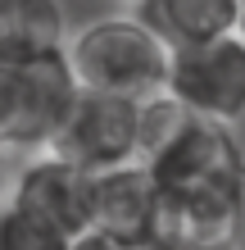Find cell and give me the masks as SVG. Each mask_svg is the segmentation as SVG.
<instances>
[{
	"label": "cell",
	"mask_w": 245,
	"mask_h": 250,
	"mask_svg": "<svg viewBox=\"0 0 245 250\" xmlns=\"http://www.w3.org/2000/svg\"><path fill=\"white\" fill-rule=\"evenodd\" d=\"M141 250H223V246H177V241H150Z\"/></svg>",
	"instance_id": "obj_13"
},
{
	"label": "cell",
	"mask_w": 245,
	"mask_h": 250,
	"mask_svg": "<svg viewBox=\"0 0 245 250\" xmlns=\"http://www.w3.org/2000/svg\"><path fill=\"white\" fill-rule=\"evenodd\" d=\"M91 223L113 232V237L150 246L159 232V196L146 164H123L91 178Z\"/></svg>",
	"instance_id": "obj_7"
},
{
	"label": "cell",
	"mask_w": 245,
	"mask_h": 250,
	"mask_svg": "<svg viewBox=\"0 0 245 250\" xmlns=\"http://www.w3.org/2000/svg\"><path fill=\"white\" fill-rule=\"evenodd\" d=\"M141 105L132 96L109 91H77L73 109L59 127L50 150L86 173H109L123 164H136L141 155Z\"/></svg>",
	"instance_id": "obj_5"
},
{
	"label": "cell",
	"mask_w": 245,
	"mask_h": 250,
	"mask_svg": "<svg viewBox=\"0 0 245 250\" xmlns=\"http://www.w3.org/2000/svg\"><path fill=\"white\" fill-rule=\"evenodd\" d=\"M68 55L0 60V146L5 150H50L77 100Z\"/></svg>",
	"instance_id": "obj_3"
},
{
	"label": "cell",
	"mask_w": 245,
	"mask_h": 250,
	"mask_svg": "<svg viewBox=\"0 0 245 250\" xmlns=\"http://www.w3.org/2000/svg\"><path fill=\"white\" fill-rule=\"evenodd\" d=\"M0 187H5V146H0Z\"/></svg>",
	"instance_id": "obj_15"
},
{
	"label": "cell",
	"mask_w": 245,
	"mask_h": 250,
	"mask_svg": "<svg viewBox=\"0 0 245 250\" xmlns=\"http://www.w3.org/2000/svg\"><path fill=\"white\" fill-rule=\"evenodd\" d=\"M236 14H241V0H141L136 5V19L168 50H186V46L232 37Z\"/></svg>",
	"instance_id": "obj_8"
},
{
	"label": "cell",
	"mask_w": 245,
	"mask_h": 250,
	"mask_svg": "<svg viewBox=\"0 0 245 250\" xmlns=\"http://www.w3.org/2000/svg\"><path fill=\"white\" fill-rule=\"evenodd\" d=\"M236 37L245 41V0H241V14H236Z\"/></svg>",
	"instance_id": "obj_14"
},
{
	"label": "cell",
	"mask_w": 245,
	"mask_h": 250,
	"mask_svg": "<svg viewBox=\"0 0 245 250\" xmlns=\"http://www.w3.org/2000/svg\"><path fill=\"white\" fill-rule=\"evenodd\" d=\"M164 96H172L186 114L232 127L245 119V41L218 37L205 46L172 50Z\"/></svg>",
	"instance_id": "obj_4"
},
{
	"label": "cell",
	"mask_w": 245,
	"mask_h": 250,
	"mask_svg": "<svg viewBox=\"0 0 245 250\" xmlns=\"http://www.w3.org/2000/svg\"><path fill=\"white\" fill-rule=\"evenodd\" d=\"M64 55L73 64V78L82 91H109L132 100L164 96L168 60H172V50L136 14H109V19L77 27Z\"/></svg>",
	"instance_id": "obj_2"
},
{
	"label": "cell",
	"mask_w": 245,
	"mask_h": 250,
	"mask_svg": "<svg viewBox=\"0 0 245 250\" xmlns=\"http://www.w3.org/2000/svg\"><path fill=\"white\" fill-rule=\"evenodd\" d=\"M91 178L95 173L68 164L64 155L37 150L19 173H14L5 196L27 205V209H37V214H46L50 223H59L64 232L77 237V232L91 223Z\"/></svg>",
	"instance_id": "obj_6"
},
{
	"label": "cell",
	"mask_w": 245,
	"mask_h": 250,
	"mask_svg": "<svg viewBox=\"0 0 245 250\" xmlns=\"http://www.w3.org/2000/svg\"><path fill=\"white\" fill-rule=\"evenodd\" d=\"M118 5H132V9H136V5H141V0H118Z\"/></svg>",
	"instance_id": "obj_16"
},
{
	"label": "cell",
	"mask_w": 245,
	"mask_h": 250,
	"mask_svg": "<svg viewBox=\"0 0 245 250\" xmlns=\"http://www.w3.org/2000/svg\"><path fill=\"white\" fill-rule=\"evenodd\" d=\"M223 246H227V250H245V168H241V182H236V191H232V209H227Z\"/></svg>",
	"instance_id": "obj_11"
},
{
	"label": "cell",
	"mask_w": 245,
	"mask_h": 250,
	"mask_svg": "<svg viewBox=\"0 0 245 250\" xmlns=\"http://www.w3.org/2000/svg\"><path fill=\"white\" fill-rule=\"evenodd\" d=\"M59 0H0V60H41L68 50Z\"/></svg>",
	"instance_id": "obj_9"
},
{
	"label": "cell",
	"mask_w": 245,
	"mask_h": 250,
	"mask_svg": "<svg viewBox=\"0 0 245 250\" xmlns=\"http://www.w3.org/2000/svg\"><path fill=\"white\" fill-rule=\"evenodd\" d=\"M68 246H73V232H64L46 214L9 196L0 200V250H68Z\"/></svg>",
	"instance_id": "obj_10"
},
{
	"label": "cell",
	"mask_w": 245,
	"mask_h": 250,
	"mask_svg": "<svg viewBox=\"0 0 245 250\" xmlns=\"http://www.w3.org/2000/svg\"><path fill=\"white\" fill-rule=\"evenodd\" d=\"M68 250H141V246H132V241H123V237H113V232H105V228H95V223H86L77 237H73V246Z\"/></svg>",
	"instance_id": "obj_12"
},
{
	"label": "cell",
	"mask_w": 245,
	"mask_h": 250,
	"mask_svg": "<svg viewBox=\"0 0 245 250\" xmlns=\"http://www.w3.org/2000/svg\"><path fill=\"white\" fill-rule=\"evenodd\" d=\"M136 164H146L154 196H159L154 241L223 246L232 191L245 168V155L232 137V127L186 114L172 96H150L141 105Z\"/></svg>",
	"instance_id": "obj_1"
}]
</instances>
